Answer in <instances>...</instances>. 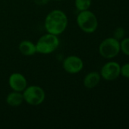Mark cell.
<instances>
[{
    "mask_svg": "<svg viewBox=\"0 0 129 129\" xmlns=\"http://www.w3.org/2000/svg\"><path fill=\"white\" fill-rule=\"evenodd\" d=\"M125 29L122 26L116 28L113 33V37L119 41L125 38Z\"/></svg>",
    "mask_w": 129,
    "mask_h": 129,
    "instance_id": "5bb4252c",
    "label": "cell"
},
{
    "mask_svg": "<svg viewBox=\"0 0 129 129\" xmlns=\"http://www.w3.org/2000/svg\"><path fill=\"white\" fill-rule=\"evenodd\" d=\"M76 22L78 27L86 33H93L98 28V20L94 12L90 10L79 11Z\"/></svg>",
    "mask_w": 129,
    "mask_h": 129,
    "instance_id": "7a4b0ae2",
    "label": "cell"
},
{
    "mask_svg": "<svg viewBox=\"0 0 129 129\" xmlns=\"http://www.w3.org/2000/svg\"><path fill=\"white\" fill-rule=\"evenodd\" d=\"M120 51V41L117 40L114 37L105 39L99 45V53L106 59L116 57Z\"/></svg>",
    "mask_w": 129,
    "mask_h": 129,
    "instance_id": "5b68a950",
    "label": "cell"
},
{
    "mask_svg": "<svg viewBox=\"0 0 129 129\" xmlns=\"http://www.w3.org/2000/svg\"><path fill=\"white\" fill-rule=\"evenodd\" d=\"M121 66L115 61H109L105 63L100 70L101 78L106 81H113L120 76Z\"/></svg>",
    "mask_w": 129,
    "mask_h": 129,
    "instance_id": "52a82bcc",
    "label": "cell"
},
{
    "mask_svg": "<svg viewBox=\"0 0 129 129\" xmlns=\"http://www.w3.org/2000/svg\"><path fill=\"white\" fill-rule=\"evenodd\" d=\"M7 104L12 107H17L22 104L24 102V97L22 92L12 91L10 92L5 99Z\"/></svg>",
    "mask_w": 129,
    "mask_h": 129,
    "instance_id": "8fae6325",
    "label": "cell"
},
{
    "mask_svg": "<svg viewBox=\"0 0 129 129\" xmlns=\"http://www.w3.org/2000/svg\"><path fill=\"white\" fill-rule=\"evenodd\" d=\"M8 85L12 91L23 92L27 86V81L23 74L13 73L8 78Z\"/></svg>",
    "mask_w": 129,
    "mask_h": 129,
    "instance_id": "ba28073f",
    "label": "cell"
},
{
    "mask_svg": "<svg viewBox=\"0 0 129 129\" xmlns=\"http://www.w3.org/2000/svg\"><path fill=\"white\" fill-rule=\"evenodd\" d=\"M64 70L70 74L80 73L84 68V62L81 57L76 55H70L65 58L62 62Z\"/></svg>",
    "mask_w": 129,
    "mask_h": 129,
    "instance_id": "8992f818",
    "label": "cell"
},
{
    "mask_svg": "<svg viewBox=\"0 0 129 129\" xmlns=\"http://www.w3.org/2000/svg\"><path fill=\"white\" fill-rule=\"evenodd\" d=\"M68 23L67 14L62 10L55 9L46 15L44 20V27L47 33L59 36L65 31Z\"/></svg>",
    "mask_w": 129,
    "mask_h": 129,
    "instance_id": "6da1fadb",
    "label": "cell"
},
{
    "mask_svg": "<svg viewBox=\"0 0 129 129\" xmlns=\"http://www.w3.org/2000/svg\"><path fill=\"white\" fill-rule=\"evenodd\" d=\"M24 101L31 106H39L46 98L45 91L38 85H30L22 92Z\"/></svg>",
    "mask_w": 129,
    "mask_h": 129,
    "instance_id": "277c9868",
    "label": "cell"
},
{
    "mask_svg": "<svg viewBox=\"0 0 129 129\" xmlns=\"http://www.w3.org/2000/svg\"><path fill=\"white\" fill-rule=\"evenodd\" d=\"M58 1H62V0H58Z\"/></svg>",
    "mask_w": 129,
    "mask_h": 129,
    "instance_id": "2e32d148",
    "label": "cell"
},
{
    "mask_svg": "<svg viewBox=\"0 0 129 129\" xmlns=\"http://www.w3.org/2000/svg\"><path fill=\"white\" fill-rule=\"evenodd\" d=\"M92 5V0H75V5L78 11L89 10Z\"/></svg>",
    "mask_w": 129,
    "mask_h": 129,
    "instance_id": "7c38bea8",
    "label": "cell"
},
{
    "mask_svg": "<svg viewBox=\"0 0 129 129\" xmlns=\"http://www.w3.org/2000/svg\"><path fill=\"white\" fill-rule=\"evenodd\" d=\"M101 79V76L98 72H90L87 73L83 80L84 86L87 89H93L96 88Z\"/></svg>",
    "mask_w": 129,
    "mask_h": 129,
    "instance_id": "9c48e42d",
    "label": "cell"
},
{
    "mask_svg": "<svg viewBox=\"0 0 129 129\" xmlns=\"http://www.w3.org/2000/svg\"><path fill=\"white\" fill-rule=\"evenodd\" d=\"M120 75H122L123 77L129 79V63H126L124 65L121 66Z\"/></svg>",
    "mask_w": 129,
    "mask_h": 129,
    "instance_id": "9a60e30c",
    "label": "cell"
},
{
    "mask_svg": "<svg viewBox=\"0 0 129 129\" xmlns=\"http://www.w3.org/2000/svg\"><path fill=\"white\" fill-rule=\"evenodd\" d=\"M58 36L47 33L39 38L36 45V53L41 54H49L54 52L59 46Z\"/></svg>",
    "mask_w": 129,
    "mask_h": 129,
    "instance_id": "3957f363",
    "label": "cell"
},
{
    "mask_svg": "<svg viewBox=\"0 0 129 129\" xmlns=\"http://www.w3.org/2000/svg\"><path fill=\"white\" fill-rule=\"evenodd\" d=\"M120 50L124 54L129 56V38H124L121 40Z\"/></svg>",
    "mask_w": 129,
    "mask_h": 129,
    "instance_id": "4fadbf2b",
    "label": "cell"
},
{
    "mask_svg": "<svg viewBox=\"0 0 129 129\" xmlns=\"http://www.w3.org/2000/svg\"><path fill=\"white\" fill-rule=\"evenodd\" d=\"M18 50L21 54L24 56H32L36 53V45L29 41V40H23L18 45Z\"/></svg>",
    "mask_w": 129,
    "mask_h": 129,
    "instance_id": "30bf717a",
    "label": "cell"
}]
</instances>
